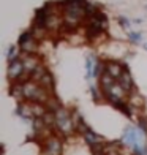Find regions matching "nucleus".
<instances>
[{"mask_svg":"<svg viewBox=\"0 0 147 155\" xmlns=\"http://www.w3.org/2000/svg\"><path fill=\"white\" fill-rule=\"evenodd\" d=\"M24 73H25V68H24L22 60L16 59V60L10 62V67H8V79L10 81H19L24 76Z\"/></svg>","mask_w":147,"mask_h":155,"instance_id":"3","label":"nucleus"},{"mask_svg":"<svg viewBox=\"0 0 147 155\" xmlns=\"http://www.w3.org/2000/svg\"><path fill=\"white\" fill-rule=\"evenodd\" d=\"M19 46L25 54H35L38 51V41L32 35V32L22 33V37L19 38Z\"/></svg>","mask_w":147,"mask_h":155,"instance_id":"2","label":"nucleus"},{"mask_svg":"<svg viewBox=\"0 0 147 155\" xmlns=\"http://www.w3.org/2000/svg\"><path fill=\"white\" fill-rule=\"evenodd\" d=\"M103 70H104L108 74L113 76L114 79H119V78L125 73L123 67L120 65V63H117V62H108L106 65H103Z\"/></svg>","mask_w":147,"mask_h":155,"instance_id":"5","label":"nucleus"},{"mask_svg":"<svg viewBox=\"0 0 147 155\" xmlns=\"http://www.w3.org/2000/svg\"><path fill=\"white\" fill-rule=\"evenodd\" d=\"M117 82H119V86H120V87H122L127 94L133 90V79H131V76H130V73H128V71H125L120 78H119Z\"/></svg>","mask_w":147,"mask_h":155,"instance_id":"7","label":"nucleus"},{"mask_svg":"<svg viewBox=\"0 0 147 155\" xmlns=\"http://www.w3.org/2000/svg\"><path fill=\"white\" fill-rule=\"evenodd\" d=\"M60 149H62V144L57 138H49L46 141V146H44V153L47 155H60Z\"/></svg>","mask_w":147,"mask_h":155,"instance_id":"6","label":"nucleus"},{"mask_svg":"<svg viewBox=\"0 0 147 155\" xmlns=\"http://www.w3.org/2000/svg\"><path fill=\"white\" fill-rule=\"evenodd\" d=\"M130 40L135 41V43H139L142 40V37H141V33H130Z\"/></svg>","mask_w":147,"mask_h":155,"instance_id":"10","label":"nucleus"},{"mask_svg":"<svg viewBox=\"0 0 147 155\" xmlns=\"http://www.w3.org/2000/svg\"><path fill=\"white\" fill-rule=\"evenodd\" d=\"M22 63H24V68H25V73H29L32 76V73L37 70L41 63H40V59L37 57L35 54H24L22 57Z\"/></svg>","mask_w":147,"mask_h":155,"instance_id":"4","label":"nucleus"},{"mask_svg":"<svg viewBox=\"0 0 147 155\" xmlns=\"http://www.w3.org/2000/svg\"><path fill=\"white\" fill-rule=\"evenodd\" d=\"M16 59H18V48L16 46H11L10 51H8V60L13 62V60H16Z\"/></svg>","mask_w":147,"mask_h":155,"instance_id":"9","label":"nucleus"},{"mask_svg":"<svg viewBox=\"0 0 147 155\" xmlns=\"http://www.w3.org/2000/svg\"><path fill=\"white\" fill-rule=\"evenodd\" d=\"M38 84L43 89H46V90H51L52 89V86H54V81H52V76H51V73H44L43 76L40 78V81H38Z\"/></svg>","mask_w":147,"mask_h":155,"instance_id":"8","label":"nucleus"},{"mask_svg":"<svg viewBox=\"0 0 147 155\" xmlns=\"http://www.w3.org/2000/svg\"><path fill=\"white\" fill-rule=\"evenodd\" d=\"M55 127L64 135H70V133H73L76 125H74V120L71 119V116L64 108H60L59 111H55Z\"/></svg>","mask_w":147,"mask_h":155,"instance_id":"1","label":"nucleus"}]
</instances>
